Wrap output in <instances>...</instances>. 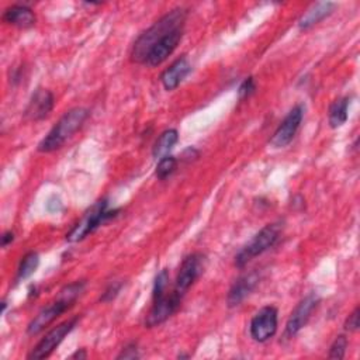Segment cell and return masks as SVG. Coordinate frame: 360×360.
<instances>
[{
	"mask_svg": "<svg viewBox=\"0 0 360 360\" xmlns=\"http://www.w3.org/2000/svg\"><path fill=\"white\" fill-rule=\"evenodd\" d=\"M122 285H124V283H122L121 280H118V281H112L111 284H108V287H107V288L104 290V292L101 294L100 301H101V302L112 301V300L118 295V292L121 291Z\"/></svg>",
	"mask_w": 360,
	"mask_h": 360,
	"instance_id": "cell-24",
	"label": "cell"
},
{
	"mask_svg": "<svg viewBox=\"0 0 360 360\" xmlns=\"http://www.w3.org/2000/svg\"><path fill=\"white\" fill-rule=\"evenodd\" d=\"M259 280H260V274L256 270L239 277L229 288V292L226 297L228 307L232 308V307L239 305L256 288Z\"/></svg>",
	"mask_w": 360,
	"mask_h": 360,
	"instance_id": "cell-14",
	"label": "cell"
},
{
	"mask_svg": "<svg viewBox=\"0 0 360 360\" xmlns=\"http://www.w3.org/2000/svg\"><path fill=\"white\" fill-rule=\"evenodd\" d=\"M177 166V160L174 156H163L162 159H159V163L156 166V177L160 180H165L166 177H169Z\"/></svg>",
	"mask_w": 360,
	"mask_h": 360,
	"instance_id": "cell-21",
	"label": "cell"
},
{
	"mask_svg": "<svg viewBox=\"0 0 360 360\" xmlns=\"http://www.w3.org/2000/svg\"><path fill=\"white\" fill-rule=\"evenodd\" d=\"M278 323V312L273 305H266L259 309L250 321L249 330L255 342L263 343L274 336Z\"/></svg>",
	"mask_w": 360,
	"mask_h": 360,
	"instance_id": "cell-8",
	"label": "cell"
},
{
	"mask_svg": "<svg viewBox=\"0 0 360 360\" xmlns=\"http://www.w3.org/2000/svg\"><path fill=\"white\" fill-rule=\"evenodd\" d=\"M347 110H349L347 97H340L330 104L329 114H328V121L330 128H339L347 121Z\"/></svg>",
	"mask_w": 360,
	"mask_h": 360,
	"instance_id": "cell-19",
	"label": "cell"
},
{
	"mask_svg": "<svg viewBox=\"0 0 360 360\" xmlns=\"http://www.w3.org/2000/svg\"><path fill=\"white\" fill-rule=\"evenodd\" d=\"M283 229L281 222H271L262 228L250 240L246 243L235 256V264L238 267H243L248 262L255 259L256 256L264 253L267 249L274 246L278 240Z\"/></svg>",
	"mask_w": 360,
	"mask_h": 360,
	"instance_id": "cell-5",
	"label": "cell"
},
{
	"mask_svg": "<svg viewBox=\"0 0 360 360\" xmlns=\"http://www.w3.org/2000/svg\"><path fill=\"white\" fill-rule=\"evenodd\" d=\"M89 117V110L83 107H76L66 111L60 120L52 127L48 135L38 143V150L44 153L53 152L62 145L83 125Z\"/></svg>",
	"mask_w": 360,
	"mask_h": 360,
	"instance_id": "cell-3",
	"label": "cell"
},
{
	"mask_svg": "<svg viewBox=\"0 0 360 360\" xmlns=\"http://www.w3.org/2000/svg\"><path fill=\"white\" fill-rule=\"evenodd\" d=\"M3 21L10 25L25 30V28H31L35 24L37 17L30 7L24 4H14L4 10Z\"/></svg>",
	"mask_w": 360,
	"mask_h": 360,
	"instance_id": "cell-16",
	"label": "cell"
},
{
	"mask_svg": "<svg viewBox=\"0 0 360 360\" xmlns=\"http://www.w3.org/2000/svg\"><path fill=\"white\" fill-rule=\"evenodd\" d=\"M181 300H183V297H180L174 291H172L170 295L165 294L163 297L153 300V305L145 319V326L153 328V326L163 323L166 319H169L177 311Z\"/></svg>",
	"mask_w": 360,
	"mask_h": 360,
	"instance_id": "cell-11",
	"label": "cell"
},
{
	"mask_svg": "<svg viewBox=\"0 0 360 360\" xmlns=\"http://www.w3.org/2000/svg\"><path fill=\"white\" fill-rule=\"evenodd\" d=\"M86 352L83 350V349H80V350H77L75 354H72V359H86Z\"/></svg>",
	"mask_w": 360,
	"mask_h": 360,
	"instance_id": "cell-29",
	"label": "cell"
},
{
	"mask_svg": "<svg viewBox=\"0 0 360 360\" xmlns=\"http://www.w3.org/2000/svg\"><path fill=\"white\" fill-rule=\"evenodd\" d=\"M207 264L205 255L195 252L186 256L180 264L179 273L176 276V283L173 291L180 297L188 291V288L195 283V280L202 274Z\"/></svg>",
	"mask_w": 360,
	"mask_h": 360,
	"instance_id": "cell-6",
	"label": "cell"
},
{
	"mask_svg": "<svg viewBox=\"0 0 360 360\" xmlns=\"http://www.w3.org/2000/svg\"><path fill=\"white\" fill-rule=\"evenodd\" d=\"M139 353H138V347L136 343H129L127 345L122 352L117 356V359H138Z\"/></svg>",
	"mask_w": 360,
	"mask_h": 360,
	"instance_id": "cell-27",
	"label": "cell"
},
{
	"mask_svg": "<svg viewBox=\"0 0 360 360\" xmlns=\"http://www.w3.org/2000/svg\"><path fill=\"white\" fill-rule=\"evenodd\" d=\"M335 8V3L332 1H319L314 4L311 8L307 10V13L300 18L298 27L301 30H308L312 25L322 21L325 17H328Z\"/></svg>",
	"mask_w": 360,
	"mask_h": 360,
	"instance_id": "cell-17",
	"label": "cell"
},
{
	"mask_svg": "<svg viewBox=\"0 0 360 360\" xmlns=\"http://www.w3.org/2000/svg\"><path fill=\"white\" fill-rule=\"evenodd\" d=\"M13 240H14V232L13 231H6L1 236V246L7 248Z\"/></svg>",
	"mask_w": 360,
	"mask_h": 360,
	"instance_id": "cell-28",
	"label": "cell"
},
{
	"mask_svg": "<svg viewBox=\"0 0 360 360\" xmlns=\"http://www.w3.org/2000/svg\"><path fill=\"white\" fill-rule=\"evenodd\" d=\"M318 302H319V297L314 292L308 294L305 298H302L300 301V304L291 312V315L285 323V330H284L285 338H294L307 325V322L311 318V314L316 308Z\"/></svg>",
	"mask_w": 360,
	"mask_h": 360,
	"instance_id": "cell-10",
	"label": "cell"
},
{
	"mask_svg": "<svg viewBox=\"0 0 360 360\" xmlns=\"http://www.w3.org/2000/svg\"><path fill=\"white\" fill-rule=\"evenodd\" d=\"M77 321H79V318H72V319H68V321L59 323L58 326L52 328L31 350V353L28 354V359L41 360V359L51 356V353L60 345V342L66 338V335H69L73 330Z\"/></svg>",
	"mask_w": 360,
	"mask_h": 360,
	"instance_id": "cell-7",
	"label": "cell"
},
{
	"mask_svg": "<svg viewBox=\"0 0 360 360\" xmlns=\"http://www.w3.org/2000/svg\"><path fill=\"white\" fill-rule=\"evenodd\" d=\"M120 210H110L107 198H103L97 201L94 205H91L82 219L66 233V240L69 242H79L84 239L89 233L94 232L100 225H103L105 221L114 218Z\"/></svg>",
	"mask_w": 360,
	"mask_h": 360,
	"instance_id": "cell-4",
	"label": "cell"
},
{
	"mask_svg": "<svg viewBox=\"0 0 360 360\" xmlns=\"http://www.w3.org/2000/svg\"><path fill=\"white\" fill-rule=\"evenodd\" d=\"M53 108V94L46 89H38L31 96L24 115L27 120L31 121H41L49 115Z\"/></svg>",
	"mask_w": 360,
	"mask_h": 360,
	"instance_id": "cell-13",
	"label": "cell"
},
{
	"mask_svg": "<svg viewBox=\"0 0 360 360\" xmlns=\"http://www.w3.org/2000/svg\"><path fill=\"white\" fill-rule=\"evenodd\" d=\"M191 65L187 60V58L181 56L176 59L162 75H160V82L166 90H174L183 80L184 77L190 73Z\"/></svg>",
	"mask_w": 360,
	"mask_h": 360,
	"instance_id": "cell-15",
	"label": "cell"
},
{
	"mask_svg": "<svg viewBox=\"0 0 360 360\" xmlns=\"http://www.w3.org/2000/svg\"><path fill=\"white\" fill-rule=\"evenodd\" d=\"M167 281H169V273L166 269H163L160 273H158L155 283H153V300H158L165 295Z\"/></svg>",
	"mask_w": 360,
	"mask_h": 360,
	"instance_id": "cell-23",
	"label": "cell"
},
{
	"mask_svg": "<svg viewBox=\"0 0 360 360\" xmlns=\"http://www.w3.org/2000/svg\"><path fill=\"white\" fill-rule=\"evenodd\" d=\"M304 110L305 107L302 104H297L288 111V114L284 117L270 138V145L273 148H284L292 141L304 118Z\"/></svg>",
	"mask_w": 360,
	"mask_h": 360,
	"instance_id": "cell-9",
	"label": "cell"
},
{
	"mask_svg": "<svg viewBox=\"0 0 360 360\" xmlns=\"http://www.w3.org/2000/svg\"><path fill=\"white\" fill-rule=\"evenodd\" d=\"M39 264V256L37 252H28L22 260L20 262L18 270H17V281L25 280L30 276H32L35 273V270L38 269Z\"/></svg>",
	"mask_w": 360,
	"mask_h": 360,
	"instance_id": "cell-20",
	"label": "cell"
},
{
	"mask_svg": "<svg viewBox=\"0 0 360 360\" xmlns=\"http://www.w3.org/2000/svg\"><path fill=\"white\" fill-rule=\"evenodd\" d=\"M255 89H256V84H255L253 77H246V79L240 83V86H239V89H238L239 98L243 100V98L249 97V96L255 91Z\"/></svg>",
	"mask_w": 360,
	"mask_h": 360,
	"instance_id": "cell-25",
	"label": "cell"
},
{
	"mask_svg": "<svg viewBox=\"0 0 360 360\" xmlns=\"http://www.w3.org/2000/svg\"><path fill=\"white\" fill-rule=\"evenodd\" d=\"M179 141V132L174 128L166 129L163 131L159 138L156 139L155 145H153V150L152 155L158 159H162L163 156H167V153L173 149V146L177 143Z\"/></svg>",
	"mask_w": 360,
	"mask_h": 360,
	"instance_id": "cell-18",
	"label": "cell"
},
{
	"mask_svg": "<svg viewBox=\"0 0 360 360\" xmlns=\"http://www.w3.org/2000/svg\"><path fill=\"white\" fill-rule=\"evenodd\" d=\"M181 37H183V28H177V30L169 32L167 35H165L160 41H158L152 46V49L149 51V53L146 56L145 63L149 66H158V65L163 63L177 48L179 42L181 41Z\"/></svg>",
	"mask_w": 360,
	"mask_h": 360,
	"instance_id": "cell-12",
	"label": "cell"
},
{
	"mask_svg": "<svg viewBox=\"0 0 360 360\" xmlns=\"http://www.w3.org/2000/svg\"><path fill=\"white\" fill-rule=\"evenodd\" d=\"M86 287L84 280L73 281L68 285H65L60 291L58 298L51 302L48 307L42 308L35 318L28 323L27 333L28 335H38L41 330H44L48 325H51L59 315H62L68 308L73 305V302L77 300V297L83 292Z\"/></svg>",
	"mask_w": 360,
	"mask_h": 360,
	"instance_id": "cell-2",
	"label": "cell"
},
{
	"mask_svg": "<svg viewBox=\"0 0 360 360\" xmlns=\"http://www.w3.org/2000/svg\"><path fill=\"white\" fill-rule=\"evenodd\" d=\"M359 307L354 308V311L349 315V318L345 322V329L349 332H356L359 329Z\"/></svg>",
	"mask_w": 360,
	"mask_h": 360,
	"instance_id": "cell-26",
	"label": "cell"
},
{
	"mask_svg": "<svg viewBox=\"0 0 360 360\" xmlns=\"http://www.w3.org/2000/svg\"><path fill=\"white\" fill-rule=\"evenodd\" d=\"M346 349H347V339H346V336L339 335L333 340V343H332V346L329 349L328 357L329 359H343L345 353H346Z\"/></svg>",
	"mask_w": 360,
	"mask_h": 360,
	"instance_id": "cell-22",
	"label": "cell"
},
{
	"mask_svg": "<svg viewBox=\"0 0 360 360\" xmlns=\"http://www.w3.org/2000/svg\"><path fill=\"white\" fill-rule=\"evenodd\" d=\"M186 17H187V10L183 7L173 8L169 13H166L163 17H160L152 27H149L145 32H142L135 41L131 51L132 62L145 63L146 56L152 49V46L169 32L177 28H183Z\"/></svg>",
	"mask_w": 360,
	"mask_h": 360,
	"instance_id": "cell-1",
	"label": "cell"
}]
</instances>
